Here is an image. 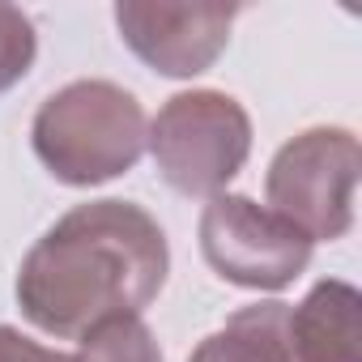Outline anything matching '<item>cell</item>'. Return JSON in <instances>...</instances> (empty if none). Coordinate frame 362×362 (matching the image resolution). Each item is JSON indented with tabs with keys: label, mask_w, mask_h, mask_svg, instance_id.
Listing matches in <instances>:
<instances>
[{
	"label": "cell",
	"mask_w": 362,
	"mask_h": 362,
	"mask_svg": "<svg viewBox=\"0 0 362 362\" xmlns=\"http://www.w3.org/2000/svg\"><path fill=\"white\" fill-rule=\"evenodd\" d=\"M290 337L298 362H362V294L341 277L315 281L290 307Z\"/></svg>",
	"instance_id": "7"
},
{
	"label": "cell",
	"mask_w": 362,
	"mask_h": 362,
	"mask_svg": "<svg viewBox=\"0 0 362 362\" xmlns=\"http://www.w3.org/2000/svg\"><path fill=\"white\" fill-rule=\"evenodd\" d=\"M358 170L362 149L349 128H307L269 162V209L303 230L311 243H337L354 226Z\"/></svg>",
	"instance_id": "4"
},
{
	"label": "cell",
	"mask_w": 362,
	"mask_h": 362,
	"mask_svg": "<svg viewBox=\"0 0 362 362\" xmlns=\"http://www.w3.org/2000/svg\"><path fill=\"white\" fill-rule=\"evenodd\" d=\"M166 273V235L141 205L86 201L26 252L18 307L39 332L81 341L107 320L141 315L162 294Z\"/></svg>",
	"instance_id": "1"
},
{
	"label": "cell",
	"mask_w": 362,
	"mask_h": 362,
	"mask_svg": "<svg viewBox=\"0 0 362 362\" xmlns=\"http://www.w3.org/2000/svg\"><path fill=\"white\" fill-rule=\"evenodd\" d=\"M145 149L179 197H218L252 153V115L222 90H184L149 119Z\"/></svg>",
	"instance_id": "3"
},
{
	"label": "cell",
	"mask_w": 362,
	"mask_h": 362,
	"mask_svg": "<svg viewBox=\"0 0 362 362\" xmlns=\"http://www.w3.org/2000/svg\"><path fill=\"white\" fill-rule=\"evenodd\" d=\"M0 362H77V358L60 354V349H47V345L22 337L18 328L0 324Z\"/></svg>",
	"instance_id": "11"
},
{
	"label": "cell",
	"mask_w": 362,
	"mask_h": 362,
	"mask_svg": "<svg viewBox=\"0 0 362 362\" xmlns=\"http://www.w3.org/2000/svg\"><path fill=\"white\" fill-rule=\"evenodd\" d=\"M77 362H162V349L141 315L107 320L77 341Z\"/></svg>",
	"instance_id": "9"
},
{
	"label": "cell",
	"mask_w": 362,
	"mask_h": 362,
	"mask_svg": "<svg viewBox=\"0 0 362 362\" xmlns=\"http://www.w3.org/2000/svg\"><path fill=\"white\" fill-rule=\"evenodd\" d=\"M39 56V35L30 13H22L18 5H0V94L13 90Z\"/></svg>",
	"instance_id": "10"
},
{
	"label": "cell",
	"mask_w": 362,
	"mask_h": 362,
	"mask_svg": "<svg viewBox=\"0 0 362 362\" xmlns=\"http://www.w3.org/2000/svg\"><path fill=\"white\" fill-rule=\"evenodd\" d=\"M311 239L239 192L209 197L201 214V256L209 269L243 290H286L311 264Z\"/></svg>",
	"instance_id": "5"
},
{
	"label": "cell",
	"mask_w": 362,
	"mask_h": 362,
	"mask_svg": "<svg viewBox=\"0 0 362 362\" xmlns=\"http://www.w3.org/2000/svg\"><path fill=\"white\" fill-rule=\"evenodd\" d=\"M145 141L149 119L136 94L98 77L69 81L52 98H43L30 124L39 162L69 188H94L132 170L145 153Z\"/></svg>",
	"instance_id": "2"
},
{
	"label": "cell",
	"mask_w": 362,
	"mask_h": 362,
	"mask_svg": "<svg viewBox=\"0 0 362 362\" xmlns=\"http://www.w3.org/2000/svg\"><path fill=\"white\" fill-rule=\"evenodd\" d=\"M235 5H162V0H119L115 26L128 52L162 77H201L230 43Z\"/></svg>",
	"instance_id": "6"
},
{
	"label": "cell",
	"mask_w": 362,
	"mask_h": 362,
	"mask_svg": "<svg viewBox=\"0 0 362 362\" xmlns=\"http://www.w3.org/2000/svg\"><path fill=\"white\" fill-rule=\"evenodd\" d=\"M188 362H298L290 337V303L239 307L218 332H209Z\"/></svg>",
	"instance_id": "8"
}]
</instances>
